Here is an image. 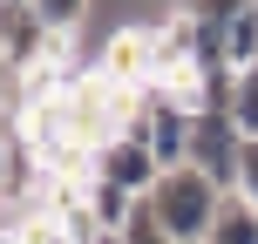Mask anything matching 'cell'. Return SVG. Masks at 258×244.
Listing matches in <instances>:
<instances>
[{
  "label": "cell",
  "instance_id": "1",
  "mask_svg": "<svg viewBox=\"0 0 258 244\" xmlns=\"http://www.w3.org/2000/svg\"><path fill=\"white\" fill-rule=\"evenodd\" d=\"M224 197L231 190H218L197 163H183V170H163L156 177V190L143 197V210H150V224L170 244H204L211 224H218V210H224Z\"/></svg>",
  "mask_w": 258,
  "mask_h": 244
},
{
  "label": "cell",
  "instance_id": "6",
  "mask_svg": "<svg viewBox=\"0 0 258 244\" xmlns=\"http://www.w3.org/2000/svg\"><path fill=\"white\" fill-rule=\"evenodd\" d=\"M82 210H89V224H102V231H129L136 210H143V197L116 190V183H102V177L89 170V183H82Z\"/></svg>",
  "mask_w": 258,
  "mask_h": 244
},
{
  "label": "cell",
  "instance_id": "11",
  "mask_svg": "<svg viewBox=\"0 0 258 244\" xmlns=\"http://www.w3.org/2000/svg\"><path fill=\"white\" fill-rule=\"evenodd\" d=\"M122 244H170V237H163V231L150 224V210H136V224L122 231Z\"/></svg>",
  "mask_w": 258,
  "mask_h": 244
},
{
  "label": "cell",
  "instance_id": "9",
  "mask_svg": "<svg viewBox=\"0 0 258 244\" xmlns=\"http://www.w3.org/2000/svg\"><path fill=\"white\" fill-rule=\"evenodd\" d=\"M224 116H231V129L245 142H258V61L245 75H231V109H224Z\"/></svg>",
  "mask_w": 258,
  "mask_h": 244
},
{
  "label": "cell",
  "instance_id": "4",
  "mask_svg": "<svg viewBox=\"0 0 258 244\" xmlns=\"http://www.w3.org/2000/svg\"><path fill=\"white\" fill-rule=\"evenodd\" d=\"M238 149H245V136L231 129V116H224V109H204L197 129H190V163L204 170L218 190H231V183H238Z\"/></svg>",
  "mask_w": 258,
  "mask_h": 244
},
{
  "label": "cell",
  "instance_id": "8",
  "mask_svg": "<svg viewBox=\"0 0 258 244\" xmlns=\"http://www.w3.org/2000/svg\"><path fill=\"white\" fill-rule=\"evenodd\" d=\"M204 244H258V210L245 204V197H224V210H218V224H211V237Z\"/></svg>",
  "mask_w": 258,
  "mask_h": 244
},
{
  "label": "cell",
  "instance_id": "2",
  "mask_svg": "<svg viewBox=\"0 0 258 244\" xmlns=\"http://www.w3.org/2000/svg\"><path fill=\"white\" fill-rule=\"evenodd\" d=\"M54 61H82L75 41H61L48 21H41V7H21V0H0V68H7L14 82L41 75V68Z\"/></svg>",
  "mask_w": 258,
  "mask_h": 244
},
{
  "label": "cell",
  "instance_id": "7",
  "mask_svg": "<svg viewBox=\"0 0 258 244\" xmlns=\"http://www.w3.org/2000/svg\"><path fill=\"white\" fill-rule=\"evenodd\" d=\"M251 61H258V0H238L224 7V68L245 75Z\"/></svg>",
  "mask_w": 258,
  "mask_h": 244
},
{
  "label": "cell",
  "instance_id": "5",
  "mask_svg": "<svg viewBox=\"0 0 258 244\" xmlns=\"http://www.w3.org/2000/svg\"><path fill=\"white\" fill-rule=\"evenodd\" d=\"M89 170H95L102 183H116V190H129V197H150V190H156V177H163V170H156V156L143 149L136 136H116V142H102Z\"/></svg>",
  "mask_w": 258,
  "mask_h": 244
},
{
  "label": "cell",
  "instance_id": "10",
  "mask_svg": "<svg viewBox=\"0 0 258 244\" xmlns=\"http://www.w3.org/2000/svg\"><path fill=\"white\" fill-rule=\"evenodd\" d=\"M231 190L258 210V142H245V149H238V183H231Z\"/></svg>",
  "mask_w": 258,
  "mask_h": 244
},
{
  "label": "cell",
  "instance_id": "3",
  "mask_svg": "<svg viewBox=\"0 0 258 244\" xmlns=\"http://www.w3.org/2000/svg\"><path fill=\"white\" fill-rule=\"evenodd\" d=\"M190 129H197V109L177 89H143V109H136V122L122 136H136L156 156V170H183L190 163Z\"/></svg>",
  "mask_w": 258,
  "mask_h": 244
}]
</instances>
